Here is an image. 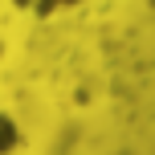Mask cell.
<instances>
[{
	"mask_svg": "<svg viewBox=\"0 0 155 155\" xmlns=\"http://www.w3.org/2000/svg\"><path fill=\"white\" fill-rule=\"evenodd\" d=\"M21 8H29V12H41V16H53V12H61V8H70L78 4V0H16Z\"/></svg>",
	"mask_w": 155,
	"mask_h": 155,
	"instance_id": "6da1fadb",
	"label": "cell"
}]
</instances>
